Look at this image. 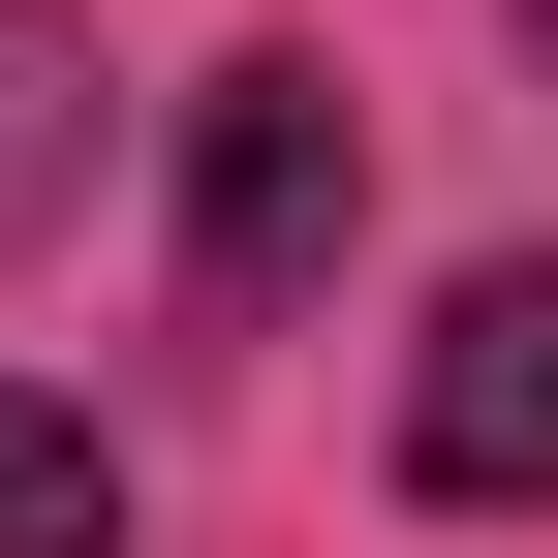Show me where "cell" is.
I'll use <instances>...</instances> for the list:
<instances>
[{"instance_id": "obj_1", "label": "cell", "mask_w": 558, "mask_h": 558, "mask_svg": "<svg viewBox=\"0 0 558 558\" xmlns=\"http://www.w3.org/2000/svg\"><path fill=\"white\" fill-rule=\"evenodd\" d=\"M373 218V124H341V62H218L186 94V311H311V248Z\"/></svg>"}, {"instance_id": "obj_2", "label": "cell", "mask_w": 558, "mask_h": 558, "mask_svg": "<svg viewBox=\"0 0 558 558\" xmlns=\"http://www.w3.org/2000/svg\"><path fill=\"white\" fill-rule=\"evenodd\" d=\"M403 497H558V248H497L403 341Z\"/></svg>"}, {"instance_id": "obj_3", "label": "cell", "mask_w": 558, "mask_h": 558, "mask_svg": "<svg viewBox=\"0 0 558 558\" xmlns=\"http://www.w3.org/2000/svg\"><path fill=\"white\" fill-rule=\"evenodd\" d=\"M62 186H94V32H62V0H0V248H32Z\"/></svg>"}, {"instance_id": "obj_4", "label": "cell", "mask_w": 558, "mask_h": 558, "mask_svg": "<svg viewBox=\"0 0 558 558\" xmlns=\"http://www.w3.org/2000/svg\"><path fill=\"white\" fill-rule=\"evenodd\" d=\"M0 558H124V465H94V403H32V373H0Z\"/></svg>"}, {"instance_id": "obj_5", "label": "cell", "mask_w": 558, "mask_h": 558, "mask_svg": "<svg viewBox=\"0 0 558 558\" xmlns=\"http://www.w3.org/2000/svg\"><path fill=\"white\" fill-rule=\"evenodd\" d=\"M527 32H558V0H527Z\"/></svg>"}]
</instances>
